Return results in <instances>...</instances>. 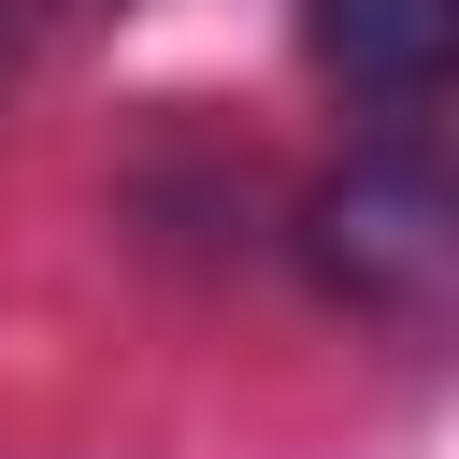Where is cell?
I'll return each mask as SVG.
<instances>
[{"label":"cell","mask_w":459,"mask_h":459,"mask_svg":"<svg viewBox=\"0 0 459 459\" xmlns=\"http://www.w3.org/2000/svg\"><path fill=\"white\" fill-rule=\"evenodd\" d=\"M29 14H43V0H0V57H14V43H29Z\"/></svg>","instance_id":"cell-3"},{"label":"cell","mask_w":459,"mask_h":459,"mask_svg":"<svg viewBox=\"0 0 459 459\" xmlns=\"http://www.w3.org/2000/svg\"><path fill=\"white\" fill-rule=\"evenodd\" d=\"M301 43L387 115L416 129V100L445 86V43H459V0H301Z\"/></svg>","instance_id":"cell-2"},{"label":"cell","mask_w":459,"mask_h":459,"mask_svg":"<svg viewBox=\"0 0 459 459\" xmlns=\"http://www.w3.org/2000/svg\"><path fill=\"white\" fill-rule=\"evenodd\" d=\"M301 258H316V287L359 301V316H430L445 273H459V201H445L430 129L359 143V158L301 201Z\"/></svg>","instance_id":"cell-1"}]
</instances>
